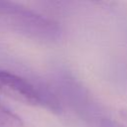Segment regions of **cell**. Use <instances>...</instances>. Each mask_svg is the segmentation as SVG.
Here are the masks:
<instances>
[{
	"label": "cell",
	"instance_id": "6da1fadb",
	"mask_svg": "<svg viewBox=\"0 0 127 127\" xmlns=\"http://www.w3.org/2000/svg\"><path fill=\"white\" fill-rule=\"evenodd\" d=\"M0 18L12 29L33 39L52 42L61 36L58 23L15 2L0 1Z\"/></svg>",
	"mask_w": 127,
	"mask_h": 127
},
{
	"label": "cell",
	"instance_id": "7a4b0ae2",
	"mask_svg": "<svg viewBox=\"0 0 127 127\" xmlns=\"http://www.w3.org/2000/svg\"><path fill=\"white\" fill-rule=\"evenodd\" d=\"M0 93L18 102L60 112L61 104L58 98L45 86L14 72L0 68Z\"/></svg>",
	"mask_w": 127,
	"mask_h": 127
},
{
	"label": "cell",
	"instance_id": "3957f363",
	"mask_svg": "<svg viewBox=\"0 0 127 127\" xmlns=\"http://www.w3.org/2000/svg\"><path fill=\"white\" fill-rule=\"evenodd\" d=\"M22 118L13 110L0 103V127H22Z\"/></svg>",
	"mask_w": 127,
	"mask_h": 127
},
{
	"label": "cell",
	"instance_id": "277c9868",
	"mask_svg": "<svg viewBox=\"0 0 127 127\" xmlns=\"http://www.w3.org/2000/svg\"><path fill=\"white\" fill-rule=\"evenodd\" d=\"M98 127H126V126L111 118L102 117L98 120Z\"/></svg>",
	"mask_w": 127,
	"mask_h": 127
}]
</instances>
